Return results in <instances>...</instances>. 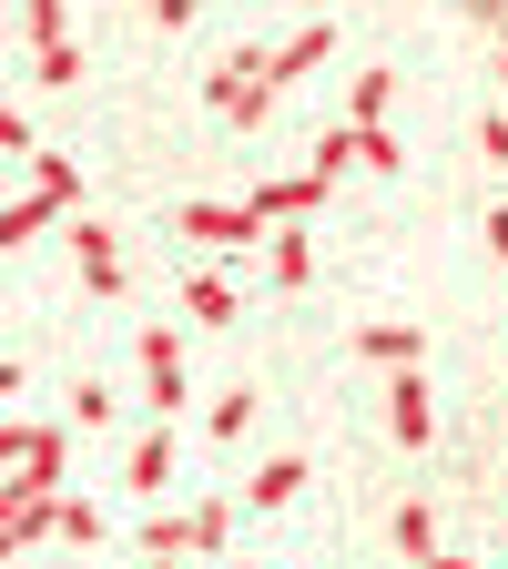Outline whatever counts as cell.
Segmentation results:
<instances>
[{"instance_id":"obj_1","label":"cell","mask_w":508,"mask_h":569,"mask_svg":"<svg viewBox=\"0 0 508 569\" xmlns=\"http://www.w3.org/2000/svg\"><path fill=\"white\" fill-rule=\"evenodd\" d=\"M203 102H213V122L255 132V122L275 112V92H265V51H225V61L203 71Z\"/></svg>"},{"instance_id":"obj_2","label":"cell","mask_w":508,"mask_h":569,"mask_svg":"<svg viewBox=\"0 0 508 569\" xmlns=\"http://www.w3.org/2000/svg\"><path fill=\"white\" fill-rule=\"evenodd\" d=\"M173 224H183L203 254H255V244H265V224H255V213H245V203H213V193H193Z\"/></svg>"},{"instance_id":"obj_3","label":"cell","mask_w":508,"mask_h":569,"mask_svg":"<svg viewBox=\"0 0 508 569\" xmlns=\"http://www.w3.org/2000/svg\"><path fill=\"white\" fill-rule=\"evenodd\" d=\"M0 478H41V488H61V427H41V417H0Z\"/></svg>"},{"instance_id":"obj_4","label":"cell","mask_w":508,"mask_h":569,"mask_svg":"<svg viewBox=\"0 0 508 569\" xmlns=\"http://www.w3.org/2000/svg\"><path fill=\"white\" fill-rule=\"evenodd\" d=\"M316 203H326V173H275V183H255V193H245V213H255L265 234H285V224H306Z\"/></svg>"},{"instance_id":"obj_5","label":"cell","mask_w":508,"mask_h":569,"mask_svg":"<svg viewBox=\"0 0 508 569\" xmlns=\"http://www.w3.org/2000/svg\"><path fill=\"white\" fill-rule=\"evenodd\" d=\"M71 264H82L92 296H122V234L92 224V213H71Z\"/></svg>"},{"instance_id":"obj_6","label":"cell","mask_w":508,"mask_h":569,"mask_svg":"<svg viewBox=\"0 0 508 569\" xmlns=\"http://www.w3.org/2000/svg\"><path fill=\"white\" fill-rule=\"evenodd\" d=\"M142 387H153V427L183 407V336L173 326H142Z\"/></svg>"},{"instance_id":"obj_7","label":"cell","mask_w":508,"mask_h":569,"mask_svg":"<svg viewBox=\"0 0 508 569\" xmlns=\"http://www.w3.org/2000/svg\"><path fill=\"white\" fill-rule=\"evenodd\" d=\"M336 51V21H306V31H285L275 51H265V92H285V82H306V71Z\"/></svg>"},{"instance_id":"obj_8","label":"cell","mask_w":508,"mask_h":569,"mask_svg":"<svg viewBox=\"0 0 508 569\" xmlns=\"http://www.w3.org/2000/svg\"><path fill=\"white\" fill-rule=\"evenodd\" d=\"M387 427H397V448H427V438H438V397H427V377H417V367L397 377V397H387Z\"/></svg>"},{"instance_id":"obj_9","label":"cell","mask_w":508,"mask_h":569,"mask_svg":"<svg viewBox=\"0 0 508 569\" xmlns=\"http://www.w3.org/2000/svg\"><path fill=\"white\" fill-rule=\"evenodd\" d=\"M122 478H132L142 498H163V488H173V427H142V438L122 448Z\"/></svg>"},{"instance_id":"obj_10","label":"cell","mask_w":508,"mask_h":569,"mask_svg":"<svg viewBox=\"0 0 508 569\" xmlns=\"http://www.w3.org/2000/svg\"><path fill=\"white\" fill-rule=\"evenodd\" d=\"M296 488H306V448H285L245 478V509H296Z\"/></svg>"},{"instance_id":"obj_11","label":"cell","mask_w":508,"mask_h":569,"mask_svg":"<svg viewBox=\"0 0 508 569\" xmlns=\"http://www.w3.org/2000/svg\"><path fill=\"white\" fill-rule=\"evenodd\" d=\"M265 274L296 296V284H316V234L306 224H285V234H265Z\"/></svg>"},{"instance_id":"obj_12","label":"cell","mask_w":508,"mask_h":569,"mask_svg":"<svg viewBox=\"0 0 508 569\" xmlns=\"http://www.w3.org/2000/svg\"><path fill=\"white\" fill-rule=\"evenodd\" d=\"M356 356H377V367L407 377L417 356H427V326H397V316H387V326H356Z\"/></svg>"},{"instance_id":"obj_13","label":"cell","mask_w":508,"mask_h":569,"mask_svg":"<svg viewBox=\"0 0 508 569\" xmlns=\"http://www.w3.org/2000/svg\"><path fill=\"white\" fill-rule=\"evenodd\" d=\"M21 163H31V193L51 213H82V163H71V153H21Z\"/></svg>"},{"instance_id":"obj_14","label":"cell","mask_w":508,"mask_h":569,"mask_svg":"<svg viewBox=\"0 0 508 569\" xmlns=\"http://www.w3.org/2000/svg\"><path fill=\"white\" fill-rule=\"evenodd\" d=\"M397 559H407V569L438 559V509H427V498H397Z\"/></svg>"},{"instance_id":"obj_15","label":"cell","mask_w":508,"mask_h":569,"mask_svg":"<svg viewBox=\"0 0 508 569\" xmlns=\"http://www.w3.org/2000/svg\"><path fill=\"white\" fill-rule=\"evenodd\" d=\"M183 316H193V326H235V274H213V264H203V274L183 284Z\"/></svg>"},{"instance_id":"obj_16","label":"cell","mask_w":508,"mask_h":569,"mask_svg":"<svg viewBox=\"0 0 508 569\" xmlns=\"http://www.w3.org/2000/svg\"><path fill=\"white\" fill-rule=\"evenodd\" d=\"M397 112V71L377 61V71H356V82H346V122H387Z\"/></svg>"},{"instance_id":"obj_17","label":"cell","mask_w":508,"mask_h":569,"mask_svg":"<svg viewBox=\"0 0 508 569\" xmlns=\"http://www.w3.org/2000/svg\"><path fill=\"white\" fill-rule=\"evenodd\" d=\"M255 417H265V397H255V387H245V377H235V387H225V397H213V407H203V427H213V438H225V448H235V438H245V427H255Z\"/></svg>"},{"instance_id":"obj_18","label":"cell","mask_w":508,"mask_h":569,"mask_svg":"<svg viewBox=\"0 0 508 569\" xmlns=\"http://www.w3.org/2000/svg\"><path fill=\"white\" fill-rule=\"evenodd\" d=\"M183 529H193V559H213V549H225V529H235V498H193Z\"/></svg>"},{"instance_id":"obj_19","label":"cell","mask_w":508,"mask_h":569,"mask_svg":"<svg viewBox=\"0 0 508 569\" xmlns=\"http://www.w3.org/2000/svg\"><path fill=\"white\" fill-rule=\"evenodd\" d=\"M31 82L71 92V82H82V41H41V51H31Z\"/></svg>"},{"instance_id":"obj_20","label":"cell","mask_w":508,"mask_h":569,"mask_svg":"<svg viewBox=\"0 0 508 569\" xmlns=\"http://www.w3.org/2000/svg\"><path fill=\"white\" fill-rule=\"evenodd\" d=\"M51 539L92 549V539H102V509H92V498H51Z\"/></svg>"},{"instance_id":"obj_21","label":"cell","mask_w":508,"mask_h":569,"mask_svg":"<svg viewBox=\"0 0 508 569\" xmlns=\"http://www.w3.org/2000/svg\"><path fill=\"white\" fill-rule=\"evenodd\" d=\"M41 224H51V203H41V193H11V203H0V244H31Z\"/></svg>"},{"instance_id":"obj_22","label":"cell","mask_w":508,"mask_h":569,"mask_svg":"<svg viewBox=\"0 0 508 569\" xmlns=\"http://www.w3.org/2000/svg\"><path fill=\"white\" fill-rule=\"evenodd\" d=\"M122 417V397L102 387V377H82V387H71V427H112Z\"/></svg>"},{"instance_id":"obj_23","label":"cell","mask_w":508,"mask_h":569,"mask_svg":"<svg viewBox=\"0 0 508 569\" xmlns=\"http://www.w3.org/2000/svg\"><path fill=\"white\" fill-rule=\"evenodd\" d=\"M21 31H31V51H41V41H71V21H61V0H31V11H21Z\"/></svg>"},{"instance_id":"obj_24","label":"cell","mask_w":508,"mask_h":569,"mask_svg":"<svg viewBox=\"0 0 508 569\" xmlns=\"http://www.w3.org/2000/svg\"><path fill=\"white\" fill-rule=\"evenodd\" d=\"M0 153H31V122H21V102L0 92Z\"/></svg>"},{"instance_id":"obj_25","label":"cell","mask_w":508,"mask_h":569,"mask_svg":"<svg viewBox=\"0 0 508 569\" xmlns=\"http://www.w3.org/2000/svg\"><path fill=\"white\" fill-rule=\"evenodd\" d=\"M478 153H488V163H508V112H478Z\"/></svg>"},{"instance_id":"obj_26","label":"cell","mask_w":508,"mask_h":569,"mask_svg":"<svg viewBox=\"0 0 508 569\" xmlns=\"http://www.w3.org/2000/svg\"><path fill=\"white\" fill-rule=\"evenodd\" d=\"M478 234H488V254L508 264V203H488V224H478Z\"/></svg>"},{"instance_id":"obj_27","label":"cell","mask_w":508,"mask_h":569,"mask_svg":"<svg viewBox=\"0 0 508 569\" xmlns=\"http://www.w3.org/2000/svg\"><path fill=\"white\" fill-rule=\"evenodd\" d=\"M11 387H21V367H11V356H0V397H11Z\"/></svg>"},{"instance_id":"obj_28","label":"cell","mask_w":508,"mask_h":569,"mask_svg":"<svg viewBox=\"0 0 508 569\" xmlns=\"http://www.w3.org/2000/svg\"><path fill=\"white\" fill-rule=\"evenodd\" d=\"M427 569H468V559H448V549H438V559H427Z\"/></svg>"},{"instance_id":"obj_29","label":"cell","mask_w":508,"mask_h":569,"mask_svg":"<svg viewBox=\"0 0 508 569\" xmlns=\"http://www.w3.org/2000/svg\"><path fill=\"white\" fill-rule=\"evenodd\" d=\"M0 559H21V549H11V539H0Z\"/></svg>"},{"instance_id":"obj_30","label":"cell","mask_w":508,"mask_h":569,"mask_svg":"<svg viewBox=\"0 0 508 569\" xmlns=\"http://www.w3.org/2000/svg\"><path fill=\"white\" fill-rule=\"evenodd\" d=\"M498 82H508V51H498Z\"/></svg>"},{"instance_id":"obj_31","label":"cell","mask_w":508,"mask_h":569,"mask_svg":"<svg viewBox=\"0 0 508 569\" xmlns=\"http://www.w3.org/2000/svg\"><path fill=\"white\" fill-rule=\"evenodd\" d=\"M132 569H163V559H132Z\"/></svg>"}]
</instances>
